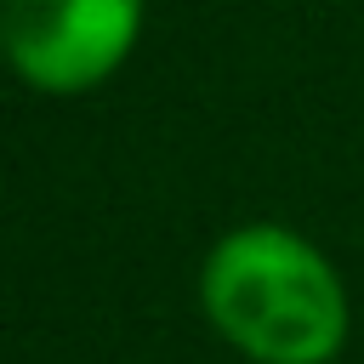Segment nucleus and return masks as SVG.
<instances>
[{"mask_svg": "<svg viewBox=\"0 0 364 364\" xmlns=\"http://www.w3.org/2000/svg\"><path fill=\"white\" fill-rule=\"evenodd\" d=\"M199 301L210 330L256 364H330L347 347L341 273L279 222L222 233L199 267Z\"/></svg>", "mask_w": 364, "mask_h": 364, "instance_id": "nucleus-1", "label": "nucleus"}, {"mask_svg": "<svg viewBox=\"0 0 364 364\" xmlns=\"http://www.w3.org/2000/svg\"><path fill=\"white\" fill-rule=\"evenodd\" d=\"M148 0H6V68L46 97L114 80L142 40Z\"/></svg>", "mask_w": 364, "mask_h": 364, "instance_id": "nucleus-2", "label": "nucleus"}, {"mask_svg": "<svg viewBox=\"0 0 364 364\" xmlns=\"http://www.w3.org/2000/svg\"><path fill=\"white\" fill-rule=\"evenodd\" d=\"M0 68H6V0H0Z\"/></svg>", "mask_w": 364, "mask_h": 364, "instance_id": "nucleus-3", "label": "nucleus"}]
</instances>
